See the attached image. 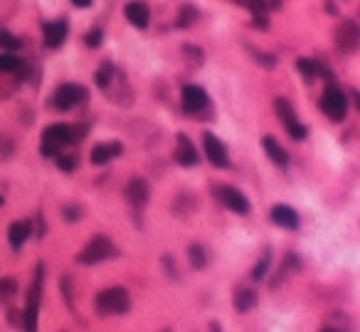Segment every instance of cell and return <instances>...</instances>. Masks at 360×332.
<instances>
[{
	"mask_svg": "<svg viewBox=\"0 0 360 332\" xmlns=\"http://www.w3.org/2000/svg\"><path fill=\"white\" fill-rule=\"evenodd\" d=\"M82 138V130H77L74 126L67 123H52L48 128L42 130V146L40 153L45 158H57L62 153L64 146H72L77 140Z\"/></svg>",
	"mask_w": 360,
	"mask_h": 332,
	"instance_id": "obj_1",
	"label": "cell"
},
{
	"mask_svg": "<svg viewBox=\"0 0 360 332\" xmlns=\"http://www.w3.org/2000/svg\"><path fill=\"white\" fill-rule=\"evenodd\" d=\"M42 280H45V266H37L32 286L27 291V303L22 310V330L25 332H37V315H40V303H42Z\"/></svg>",
	"mask_w": 360,
	"mask_h": 332,
	"instance_id": "obj_2",
	"label": "cell"
},
{
	"mask_svg": "<svg viewBox=\"0 0 360 332\" xmlns=\"http://www.w3.org/2000/svg\"><path fill=\"white\" fill-rule=\"evenodd\" d=\"M94 305H96V310H99V315H124V312L131 308L129 291L121 286L104 288V291L96 296Z\"/></svg>",
	"mask_w": 360,
	"mask_h": 332,
	"instance_id": "obj_3",
	"label": "cell"
},
{
	"mask_svg": "<svg viewBox=\"0 0 360 332\" xmlns=\"http://www.w3.org/2000/svg\"><path fill=\"white\" fill-rule=\"evenodd\" d=\"M111 256H116L114 241H111L109 236H94V239L79 251L77 261L84 266H94V264H101V261L111 259Z\"/></svg>",
	"mask_w": 360,
	"mask_h": 332,
	"instance_id": "obj_4",
	"label": "cell"
},
{
	"mask_svg": "<svg viewBox=\"0 0 360 332\" xmlns=\"http://www.w3.org/2000/svg\"><path fill=\"white\" fill-rule=\"evenodd\" d=\"M89 99V91L82 84H59L52 93V106L57 111H72Z\"/></svg>",
	"mask_w": 360,
	"mask_h": 332,
	"instance_id": "obj_5",
	"label": "cell"
},
{
	"mask_svg": "<svg viewBox=\"0 0 360 332\" xmlns=\"http://www.w3.org/2000/svg\"><path fill=\"white\" fill-rule=\"evenodd\" d=\"M321 111L331 121H343L345 114H348V93L336 86V84H331L324 91V96H321Z\"/></svg>",
	"mask_w": 360,
	"mask_h": 332,
	"instance_id": "obj_6",
	"label": "cell"
},
{
	"mask_svg": "<svg viewBox=\"0 0 360 332\" xmlns=\"http://www.w3.org/2000/svg\"><path fill=\"white\" fill-rule=\"evenodd\" d=\"M274 111H277V116H279V121H282V126L287 128V133L291 135L294 140H303L306 138V126L298 121V116H296V111H294V106L289 104L284 96H279V99H274Z\"/></svg>",
	"mask_w": 360,
	"mask_h": 332,
	"instance_id": "obj_7",
	"label": "cell"
},
{
	"mask_svg": "<svg viewBox=\"0 0 360 332\" xmlns=\"http://www.w3.org/2000/svg\"><path fill=\"white\" fill-rule=\"evenodd\" d=\"M336 47L338 52L353 54L360 50V25L355 20H340L336 27Z\"/></svg>",
	"mask_w": 360,
	"mask_h": 332,
	"instance_id": "obj_8",
	"label": "cell"
},
{
	"mask_svg": "<svg viewBox=\"0 0 360 332\" xmlns=\"http://www.w3.org/2000/svg\"><path fill=\"white\" fill-rule=\"evenodd\" d=\"M217 197H219V202H222L224 207L232 209L235 214H250L252 212L250 199H247L245 193H240L237 187H232V185L217 187Z\"/></svg>",
	"mask_w": 360,
	"mask_h": 332,
	"instance_id": "obj_9",
	"label": "cell"
},
{
	"mask_svg": "<svg viewBox=\"0 0 360 332\" xmlns=\"http://www.w3.org/2000/svg\"><path fill=\"white\" fill-rule=\"evenodd\" d=\"M203 151H205V158H208L215 167H227V165H230L227 148H224V143L215 133H203Z\"/></svg>",
	"mask_w": 360,
	"mask_h": 332,
	"instance_id": "obj_10",
	"label": "cell"
},
{
	"mask_svg": "<svg viewBox=\"0 0 360 332\" xmlns=\"http://www.w3.org/2000/svg\"><path fill=\"white\" fill-rule=\"evenodd\" d=\"M69 35V25L67 20H52V22H45L42 27V40H45V47L48 50H59L64 45Z\"/></svg>",
	"mask_w": 360,
	"mask_h": 332,
	"instance_id": "obj_11",
	"label": "cell"
},
{
	"mask_svg": "<svg viewBox=\"0 0 360 332\" xmlns=\"http://www.w3.org/2000/svg\"><path fill=\"white\" fill-rule=\"evenodd\" d=\"M208 93H205V89L195 86V84H188V86L183 89V93H180V104H183V109L188 111V114H200V111L208 106Z\"/></svg>",
	"mask_w": 360,
	"mask_h": 332,
	"instance_id": "obj_12",
	"label": "cell"
},
{
	"mask_svg": "<svg viewBox=\"0 0 360 332\" xmlns=\"http://www.w3.org/2000/svg\"><path fill=\"white\" fill-rule=\"evenodd\" d=\"M126 199H129L134 207H143V204L151 199V187L143 177H134V180L126 185Z\"/></svg>",
	"mask_w": 360,
	"mask_h": 332,
	"instance_id": "obj_13",
	"label": "cell"
},
{
	"mask_svg": "<svg viewBox=\"0 0 360 332\" xmlns=\"http://www.w3.org/2000/svg\"><path fill=\"white\" fill-rule=\"evenodd\" d=\"M124 13H126V17H129L131 25L138 27V30H146V27L151 25V10H148V6L141 3V0H131Z\"/></svg>",
	"mask_w": 360,
	"mask_h": 332,
	"instance_id": "obj_14",
	"label": "cell"
},
{
	"mask_svg": "<svg viewBox=\"0 0 360 332\" xmlns=\"http://www.w3.org/2000/svg\"><path fill=\"white\" fill-rule=\"evenodd\" d=\"M175 163L183 167H193L198 165V151H195V146L190 143L188 135H178V148H175Z\"/></svg>",
	"mask_w": 360,
	"mask_h": 332,
	"instance_id": "obj_15",
	"label": "cell"
},
{
	"mask_svg": "<svg viewBox=\"0 0 360 332\" xmlns=\"http://www.w3.org/2000/svg\"><path fill=\"white\" fill-rule=\"evenodd\" d=\"M119 156H121V143H116V140L99 143V146L92 148V163H94V165H106V163H111Z\"/></svg>",
	"mask_w": 360,
	"mask_h": 332,
	"instance_id": "obj_16",
	"label": "cell"
},
{
	"mask_svg": "<svg viewBox=\"0 0 360 332\" xmlns=\"http://www.w3.org/2000/svg\"><path fill=\"white\" fill-rule=\"evenodd\" d=\"M261 148H264V153L269 156V160H272L277 167H287L289 165V153L284 151V146H279L277 138L264 135V138H261Z\"/></svg>",
	"mask_w": 360,
	"mask_h": 332,
	"instance_id": "obj_17",
	"label": "cell"
},
{
	"mask_svg": "<svg viewBox=\"0 0 360 332\" xmlns=\"http://www.w3.org/2000/svg\"><path fill=\"white\" fill-rule=\"evenodd\" d=\"M272 222L282 229H298V212L289 204H277L272 207Z\"/></svg>",
	"mask_w": 360,
	"mask_h": 332,
	"instance_id": "obj_18",
	"label": "cell"
},
{
	"mask_svg": "<svg viewBox=\"0 0 360 332\" xmlns=\"http://www.w3.org/2000/svg\"><path fill=\"white\" fill-rule=\"evenodd\" d=\"M30 234H32V224L30 222H13L10 229H8V241H10L13 249L20 251L22 244L30 239Z\"/></svg>",
	"mask_w": 360,
	"mask_h": 332,
	"instance_id": "obj_19",
	"label": "cell"
},
{
	"mask_svg": "<svg viewBox=\"0 0 360 332\" xmlns=\"http://www.w3.org/2000/svg\"><path fill=\"white\" fill-rule=\"evenodd\" d=\"M116 67L111 62H104L99 69H96V74H94V82H96V86L101 89V91H109L111 89V84L116 82Z\"/></svg>",
	"mask_w": 360,
	"mask_h": 332,
	"instance_id": "obj_20",
	"label": "cell"
},
{
	"mask_svg": "<svg viewBox=\"0 0 360 332\" xmlns=\"http://www.w3.org/2000/svg\"><path fill=\"white\" fill-rule=\"evenodd\" d=\"M235 310H240V312H250L252 308L257 305V293L252 291V288H237L235 291Z\"/></svg>",
	"mask_w": 360,
	"mask_h": 332,
	"instance_id": "obj_21",
	"label": "cell"
},
{
	"mask_svg": "<svg viewBox=\"0 0 360 332\" xmlns=\"http://www.w3.org/2000/svg\"><path fill=\"white\" fill-rule=\"evenodd\" d=\"M296 69H298V74L306 79V82H313V79L324 72V69H321V64L316 62V59H308V57H298L296 59Z\"/></svg>",
	"mask_w": 360,
	"mask_h": 332,
	"instance_id": "obj_22",
	"label": "cell"
},
{
	"mask_svg": "<svg viewBox=\"0 0 360 332\" xmlns=\"http://www.w3.org/2000/svg\"><path fill=\"white\" fill-rule=\"evenodd\" d=\"M25 69V62L20 57H15L13 52L0 54V74H20Z\"/></svg>",
	"mask_w": 360,
	"mask_h": 332,
	"instance_id": "obj_23",
	"label": "cell"
},
{
	"mask_svg": "<svg viewBox=\"0 0 360 332\" xmlns=\"http://www.w3.org/2000/svg\"><path fill=\"white\" fill-rule=\"evenodd\" d=\"M200 17V10L195 6H190V3H185L180 10H178V17H175V25L183 30V27H193L195 22H198Z\"/></svg>",
	"mask_w": 360,
	"mask_h": 332,
	"instance_id": "obj_24",
	"label": "cell"
},
{
	"mask_svg": "<svg viewBox=\"0 0 360 332\" xmlns=\"http://www.w3.org/2000/svg\"><path fill=\"white\" fill-rule=\"evenodd\" d=\"M0 47L6 50V52H17L22 47V42L17 40L13 32H8V30H0Z\"/></svg>",
	"mask_w": 360,
	"mask_h": 332,
	"instance_id": "obj_25",
	"label": "cell"
},
{
	"mask_svg": "<svg viewBox=\"0 0 360 332\" xmlns=\"http://www.w3.org/2000/svg\"><path fill=\"white\" fill-rule=\"evenodd\" d=\"M188 256H190V264H193V269H205V264H208V254H205V249L200 244L190 246Z\"/></svg>",
	"mask_w": 360,
	"mask_h": 332,
	"instance_id": "obj_26",
	"label": "cell"
},
{
	"mask_svg": "<svg viewBox=\"0 0 360 332\" xmlns=\"http://www.w3.org/2000/svg\"><path fill=\"white\" fill-rule=\"evenodd\" d=\"M235 3L247 8L252 15H266V0H235Z\"/></svg>",
	"mask_w": 360,
	"mask_h": 332,
	"instance_id": "obj_27",
	"label": "cell"
},
{
	"mask_svg": "<svg viewBox=\"0 0 360 332\" xmlns=\"http://www.w3.org/2000/svg\"><path fill=\"white\" fill-rule=\"evenodd\" d=\"M101 42H104V30H101V27H92V30L84 35V45L92 47V50L101 47Z\"/></svg>",
	"mask_w": 360,
	"mask_h": 332,
	"instance_id": "obj_28",
	"label": "cell"
},
{
	"mask_svg": "<svg viewBox=\"0 0 360 332\" xmlns=\"http://www.w3.org/2000/svg\"><path fill=\"white\" fill-rule=\"evenodd\" d=\"M17 293L15 278H0V298H13Z\"/></svg>",
	"mask_w": 360,
	"mask_h": 332,
	"instance_id": "obj_29",
	"label": "cell"
},
{
	"mask_svg": "<svg viewBox=\"0 0 360 332\" xmlns=\"http://www.w3.org/2000/svg\"><path fill=\"white\" fill-rule=\"evenodd\" d=\"M269 261H272V256H269V251H266L264 256H261V261L254 266V271H252V278L254 280H261L266 276V269H269Z\"/></svg>",
	"mask_w": 360,
	"mask_h": 332,
	"instance_id": "obj_30",
	"label": "cell"
},
{
	"mask_svg": "<svg viewBox=\"0 0 360 332\" xmlns=\"http://www.w3.org/2000/svg\"><path fill=\"white\" fill-rule=\"evenodd\" d=\"M57 165H59V170L72 172L74 167H77V158H74V156H62V153H59V156H57Z\"/></svg>",
	"mask_w": 360,
	"mask_h": 332,
	"instance_id": "obj_31",
	"label": "cell"
},
{
	"mask_svg": "<svg viewBox=\"0 0 360 332\" xmlns=\"http://www.w3.org/2000/svg\"><path fill=\"white\" fill-rule=\"evenodd\" d=\"M79 217H82L79 207H64V219H67V222H77Z\"/></svg>",
	"mask_w": 360,
	"mask_h": 332,
	"instance_id": "obj_32",
	"label": "cell"
},
{
	"mask_svg": "<svg viewBox=\"0 0 360 332\" xmlns=\"http://www.w3.org/2000/svg\"><path fill=\"white\" fill-rule=\"evenodd\" d=\"M254 27H257V30H266V27H269L266 15H254Z\"/></svg>",
	"mask_w": 360,
	"mask_h": 332,
	"instance_id": "obj_33",
	"label": "cell"
},
{
	"mask_svg": "<svg viewBox=\"0 0 360 332\" xmlns=\"http://www.w3.org/2000/svg\"><path fill=\"white\" fill-rule=\"evenodd\" d=\"M74 3V8H89L92 6V0H72Z\"/></svg>",
	"mask_w": 360,
	"mask_h": 332,
	"instance_id": "obj_34",
	"label": "cell"
},
{
	"mask_svg": "<svg viewBox=\"0 0 360 332\" xmlns=\"http://www.w3.org/2000/svg\"><path fill=\"white\" fill-rule=\"evenodd\" d=\"M353 99H355V106L360 109V93L358 91H353Z\"/></svg>",
	"mask_w": 360,
	"mask_h": 332,
	"instance_id": "obj_35",
	"label": "cell"
},
{
	"mask_svg": "<svg viewBox=\"0 0 360 332\" xmlns=\"http://www.w3.org/2000/svg\"><path fill=\"white\" fill-rule=\"evenodd\" d=\"M0 207H3V197H0Z\"/></svg>",
	"mask_w": 360,
	"mask_h": 332,
	"instance_id": "obj_36",
	"label": "cell"
},
{
	"mask_svg": "<svg viewBox=\"0 0 360 332\" xmlns=\"http://www.w3.org/2000/svg\"><path fill=\"white\" fill-rule=\"evenodd\" d=\"M324 332H336V330H324Z\"/></svg>",
	"mask_w": 360,
	"mask_h": 332,
	"instance_id": "obj_37",
	"label": "cell"
},
{
	"mask_svg": "<svg viewBox=\"0 0 360 332\" xmlns=\"http://www.w3.org/2000/svg\"><path fill=\"white\" fill-rule=\"evenodd\" d=\"M163 332H171V330H163Z\"/></svg>",
	"mask_w": 360,
	"mask_h": 332,
	"instance_id": "obj_38",
	"label": "cell"
}]
</instances>
